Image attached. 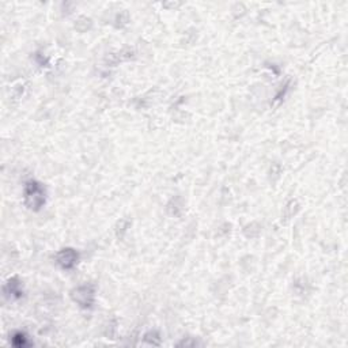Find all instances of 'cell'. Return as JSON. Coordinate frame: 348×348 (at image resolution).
Returning a JSON list of instances; mask_svg holds the SVG:
<instances>
[{"mask_svg": "<svg viewBox=\"0 0 348 348\" xmlns=\"http://www.w3.org/2000/svg\"><path fill=\"white\" fill-rule=\"evenodd\" d=\"M25 199H26V204L30 207V208H40L42 203L45 201V195L42 188L40 187V184L34 183V181H30L27 184L26 192H25Z\"/></svg>", "mask_w": 348, "mask_h": 348, "instance_id": "obj_1", "label": "cell"}, {"mask_svg": "<svg viewBox=\"0 0 348 348\" xmlns=\"http://www.w3.org/2000/svg\"><path fill=\"white\" fill-rule=\"evenodd\" d=\"M75 301L76 302H79L81 306H83V308H89V306H91L94 298V291L91 287H79V288L75 291Z\"/></svg>", "mask_w": 348, "mask_h": 348, "instance_id": "obj_2", "label": "cell"}, {"mask_svg": "<svg viewBox=\"0 0 348 348\" xmlns=\"http://www.w3.org/2000/svg\"><path fill=\"white\" fill-rule=\"evenodd\" d=\"M57 263L62 265L63 268H71L74 267V264L78 260V255L72 249H64L60 252L57 256Z\"/></svg>", "mask_w": 348, "mask_h": 348, "instance_id": "obj_3", "label": "cell"}]
</instances>
